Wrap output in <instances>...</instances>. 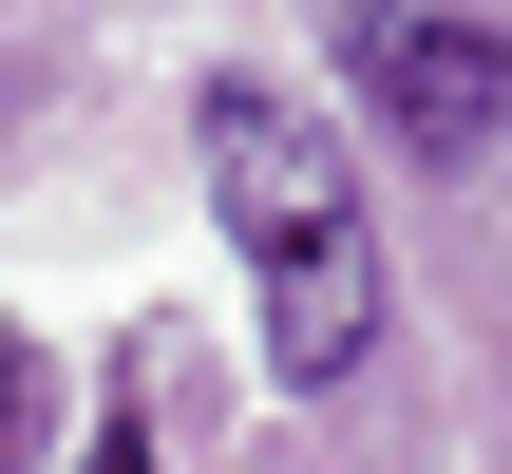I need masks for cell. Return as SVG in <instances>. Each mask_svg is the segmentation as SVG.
Masks as SVG:
<instances>
[{"instance_id": "4", "label": "cell", "mask_w": 512, "mask_h": 474, "mask_svg": "<svg viewBox=\"0 0 512 474\" xmlns=\"http://www.w3.org/2000/svg\"><path fill=\"white\" fill-rule=\"evenodd\" d=\"M95 474H152V418H133V399L95 418Z\"/></svg>"}, {"instance_id": "3", "label": "cell", "mask_w": 512, "mask_h": 474, "mask_svg": "<svg viewBox=\"0 0 512 474\" xmlns=\"http://www.w3.org/2000/svg\"><path fill=\"white\" fill-rule=\"evenodd\" d=\"M19 437H38V342L0 323V474H19Z\"/></svg>"}, {"instance_id": "2", "label": "cell", "mask_w": 512, "mask_h": 474, "mask_svg": "<svg viewBox=\"0 0 512 474\" xmlns=\"http://www.w3.org/2000/svg\"><path fill=\"white\" fill-rule=\"evenodd\" d=\"M342 76H361V114L418 152V171H475L512 133V38L494 19H437V0H342Z\"/></svg>"}, {"instance_id": "1", "label": "cell", "mask_w": 512, "mask_h": 474, "mask_svg": "<svg viewBox=\"0 0 512 474\" xmlns=\"http://www.w3.org/2000/svg\"><path fill=\"white\" fill-rule=\"evenodd\" d=\"M190 171H209V228H228V266H247V304H266V361L323 399V380H361L380 361V209H361V171H342V133L285 95V76H209L190 95Z\"/></svg>"}]
</instances>
